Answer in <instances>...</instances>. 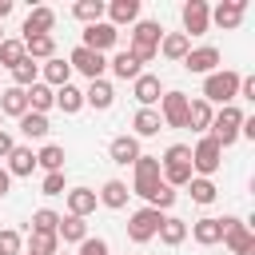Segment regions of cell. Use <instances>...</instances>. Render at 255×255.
Here are the masks:
<instances>
[{
    "label": "cell",
    "instance_id": "cell-1",
    "mask_svg": "<svg viewBox=\"0 0 255 255\" xmlns=\"http://www.w3.org/2000/svg\"><path fill=\"white\" fill-rule=\"evenodd\" d=\"M159 175H163V183L167 187H187L191 183V147L187 143H171L167 151H163V159H159Z\"/></svg>",
    "mask_w": 255,
    "mask_h": 255
},
{
    "label": "cell",
    "instance_id": "cell-2",
    "mask_svg": "<svg viewBox=\"0 0 255 255\" xmlns=\"http://www.w3.org/2000/svg\"><path fill=\"white\" fill-rule=\"evenodd\" d=\"M239 96V72H231V68H219V72H211V76H203V96L199 100H207V104H231Z\"/></svg>",
    "mask_w": 255,
    "mask_h": 255
},
{
    "label": "cell",
    "instance_id": "cell-3",
    "mask_svg": "<svg viewBox=\"0 0 255 255\" xmlns=\"http://www.w3.org/2000/svg\"><path fill=\"white\" fill-rule=\"evenodd\" d=\"M159 40H163V28H159L155 20H135V28H131V48H128V52H131L139 64H147V60H155Z\"/></svg>",
    "mask_w": 255,
    "mask_h": 255
},
{
    "label": "cell",
    "instance_id": "cell-4",
    "mask_svg": "<svg viewBox=\"0 0 255 255\" xmlns=\"http://www.w3.org/2000/svg\"><path fill=\"white\" fill-rule=\"evenodd\" d=\"M239 128H243V112H239L235 104H227L223 112H215V116H211V128H207V135H211L219 147H231V143L239 139Z\"/></svg>",
    "mask_w": 255,
    "mask_h": 255
},
{
    "label": "cell",
    "instance_id": "cell-5",
    "mask_svg": "<svg viewBox=\"0 0 255 255\" xmlns=\"http://www.w3.org/2000/svg\"><path fill=\"white\" fill-rule=\"evenodd\" d=\"M219 163H223V147H219L211 135H203V139L191 147V171L203 175V179H211V175L219 171Z\"/></svg>",
    "mask_w": 255,
    "mask_h": 255
},
{
    "label": "cell",
    "instance_id": "cell-6",
    "mask_svg": "<svg viewBox=\"0 0 255 255\" xmlns=\"http://www.w3.org/2000/svg\"><path fill=\"white\" fill-rule=\"evenodd\" d=\"M131 167H135V183H131V191L143 195V199H151L155 187L163 183V175H159V155H139Z\"/></svg>",
    "mask_w": 255,
    "mask_h": 255
},
{
    "label": "cell",
    "instance_id": "cell-7",
    "mask_svg": "<svg viewBox=\"0 0 255 255\" xmlns=\"http://www.w3.org/2000/svg\"><path fill=\"white\" fill-rule=\"evenodd\" d=\"M223 243H227L231 255H255V235H251V227H247L243 219H235V215H223Z\"/></svg>",
    "mask_w": 255,
    "mask_h": 255
},
{
    "label": "cell",
    "instance_id": "cell-8",
    "mask_svg": "<svg viewBox=\"0 0 255 255\" xmlns=\"http://www.w3.org/2000/svg\"><path fill=\"white\" fill-rule=\"evenodd\" d=\"M159 223H163V211L139 207V211H131V219H128V239H131V243H147V239H155Z\"/></svg>",
    "mask_w": 255,
    "mask_h": 255
},
{
    "label": "cell",
    "instance_id": "cell-9",
    "mask_svg": "<svg viewBox=\"0 0 255 255\" xmlns=\"http://www.w3.org/2000/svg\"><path fill=\"white\" fill-rule=\"evenodd\" d=\"M187 100L183 92H163L159 96V120L163 128H187Z\"/></svg>",
    "mask_w": 255,
    "mask_h": 255
},
{
    "label": "cell",
    "instance_id": "cell-10",
    "mask_svg": "<svg viewBox=\"0 0 255 255\" xmlns=\"http://www.w3.org/2000/svg\"><path fill=\"white\" fill-rule=\"evenodd\" d=\"M183 36L191 40V36H203L207 28H211V8H207V0H187L183 4Z\"/></svg>",
    "mask_w": 255,
    "mask_h": 255
},
{
    "label": "cell",
    "instance_id": "cell-11",
    "mask_svg": "<svg viewBox=\"0 0 255 255\" xmlns=\"http://www.w3.org/2000/svg\"><path fill=\"white\" fill-rule=\"evenodd\" d=\"M116 40H120V28H112L108 20H100V24H88V28H84V44H80V48L104 56L108 48H116Z\"/></svg>",
    "mask_w": 255,
    "mask_h": 255
},
{
    "label": "cell",
    "instance_id": "cell-12",
    "mask_svg": "<svg viewBox=\"0 0 255 255\" xmlns=\"http://www.w3.org/2000/svg\"><path fill=\"white\" fill-rule=\"evenodd\" d=\"M183 68L195 72V76H211V72H219V48H211V44L191 48V52L183 56Z\"/></svg>",
    "mask_w": 255,
    "mask_h": 255
},
{
    "label": "cell",
    "instance_id": "cell-13",
    "mask_svg": "<svg viewBox=\"0 0 255 255\" xmlns=\"http://www.w3.org/2000/svg\"><path fill=\"white\" fill-rule=\"evenodd\" d=\"M68 68H76V72H84L88 80H104V72H108V60H104L100 52H88V48H76V52L68 56Z\"/></svg>",
    "mask_w": 255,
    "mask_h": 255
},
{
    "label": "cell",
    "instance_id": "cell-14",
    "mask_svg": "<svg viewBox=\"0 0 255 255\" xmlns=\"http://www.w3.org/2000/svg\"><path fill=\"white\" fill-rule=\"evenodd\" d=\"M52 28H56V12L48 4H40V8H32L24 16V40L28 36H52Z\"/></svg>",
    "mask_w": 255,
    "mask_h": 255
},
{
    "label": "cell",
    "instance_id": "cell-15",
    "mask_svg": "<svg viewBox=\"0 0 255 255\" xmlns=\"http://www.w3.org/2000/svg\"><path fill=\"white\" fill-rule=\"evenodd\" d=\"M131 96L139 100V108H151V104H159V96H163V84H159V76H135L131 80Z\"/></svg>",
    "mask_w": 255,
    "mask_h": 255
},
{
    "label": "cell",
    "instance_id": "cell-16",
    "mask_svg": "<svg viewBox=\"0 0 255 255\" xmlns=\"http://www.w3.org/2000/svg\"><path fill=\"white\" fill-rule=\"evenodd\" d=\"M108 155H112V163L128 167V163H135L143 151H139V139H135V135H116V139L108 143Z\"/></svg>",
    "mask_w": 255,
    "mask_h": 255
},
{
    "label": "cell",
    "instance_id": "cell-17",
    "mask_svg": "<svg viewBox=\"0 0 255 255\" xmlns=\"http://www.w3.org/2000/svg\"><path fill=\"white\" fill-rule=\"evenodd\" d=\"M191 235H195V243H199V247H215V243H223V219L203 215V219H195V223H191Z\"/></svg>",
    "mask_w": 255,
    "mask_h": 255
},
{
    "label": "cell",
    "instance_id": "cell-18",
    "mask_svg": "<svg viewBox=\"0 0 255 255\" xmlns=\"http://www.w3.org/2000/svg\"><path fill=\"white\" fill-rule=\"evenodd\" d=\"M243 12H247V4H243V0H223L219 8H211V24H219L223 32H231V28H239Z\"/></svg>",
    "mask_w": 255,
    "mask_h": 255
},
{
    "label": "cell",
    "instance_id": "cell-19",
    "mask_svg": "<svg viewBox=\"0 0 255 255\" xmlns=\"http://www.w3.org/2000/svg\"><path fill=\"white\" fill-rule=\"evenodd\" d=\"M68 195V215H76V219H88L92 211H96V191L92 187H72V191H64Z\"/></svg>",
    "mask_w": 255,
    "mask_h": 255
},
{
    "label": "cell",
    "instance_id": "cell-20",
    "mask_svg": "<svg viewBox=\"0 0 255 255\" xmlns=\"http://www.w3.org/2000/svg\"><path fill=\"white\" fill-rule=\"evenodd\" d=\"M40 84H48V88H64V84H72V68H68V60H60V56H52V60H44L40 64Z\"/></svg>",
    "mask_w": 255,
    "mask_h": 255
},
{
    "label": "cell",
    "instance_id": "cell-21",
    "mask_svg": "<svg viewBox=\"0 0 255 255\" xmlns=\"http://www.w3.org/2000/svg\"><path fill=\"white\" fill-rule=\"evenodd\" d=\"M24 96H28V112H36V116H44L48 108H56V88H48V84H32V88H24Z\"/></svg>",
    "mask_w": 255,
    "mask_h": 255
},
{
    "label": "cell",
    "instance_id": "cell-22",
    "mask_svg": "<svg viewBox=\"0 0 255 255\" xmlns=\"http://www.w3.org/2000/svg\"><path fill=\"white\" fill-rule=\"evenodd\" d=\"M128 195H131V191H128V183H124V179H108V183L96 191V199H100L104 207H112V211L128 207Z\"/></svg>",
    "mask_w": 255,
    "mask_h": 255
},
{
    "label": "cell",
    "instance_id": "cell-23",
    "mask_svg": "<svg viewBox=\"0 0 255 255\" xmlns=\"http://www.w3.org/2000/svg\"><path fill=\"white\" fill-rule=\"evenodd\" d=\"M104 12L112 16V20H108L112 28H120V24H135V20H139V0H112Z\"/></svg>",
    "mask_w": 255,
    "mask_h": 255
},
{
    "label": "cell",
    "instance_id": "cell-24",
    "mask_svg": "<svg viewBox=\"0 0 255 255\" xmlns=\"http://www.w3.org/2000/svg\"><path fill=\"white\" fill-rule=\"evenodd\" d=\"M84 104H92L96 112H108V108L116 104L112 84H108V80H92V84H88V92H84Z\"/></svg>",
    "mask_w": 255,
    "mask_h": 255
},
{
    "label": "cell",
    "instance_id": "cell-25",
    "mask_svg": "<svg viewBox=\"0 0 255 255\" xmlns=\"http://www.w3.org/2000/svg\"><path fill=\"white\" fill-rule=\"evenodd\" d=\"M108 68H112V76H120V80H135V76H143V64H139L131 52H116V56L108 60Z\"/></svg>",
    "mask_w": 255,
    "mask_h": 255
},
{
    "label": "cell",
    "instance_id": "cell-26",
    "mask_svg": "<svg viewBox=\"0 0 255 255\" xmlns=\"http://www.w3.org/2000/svg\"><path fill=\"white\" fill-rule=\"evenodd\" d=\"M20 44H24V56L28 60H52L56 56V36H28Z\"/></svg>",
    "mask_w": 255,
    "mask_h": 255
},
{
    "label": "cell",
    "instance_id": "cell-27",
    "mask_svg": "<svg viewBox=\"0 0 255 255\" xmlns=\"http://www.w3.org/2000/svg\"><path fill=\"white\" fill-rule=\"evenodd\" d=\"M211 116H215V112H211L207 100H187V128H191V131H207V128H211Z\"/></svg>",
    "mask_w": 255,
    "mask_h": 255
},
{
    "label": "cell",
    "instance_id": "cell-28",
    "mask_svg": "<svg viewBox=\"0 0 255 255\" xmlns=\"http://www.w3.org/2000/svg\"><path fill=\"white\" fill-rule=\"evenodd\" d=\"M131 128H135V135H143V139H147V135H159V131H163V120H159V112H155V108H139V112H135V120H131Z\"/></svg>",
    "mask_w": 255,
    "mask_h": 255
},
{
    "label": "cell",
    "instance_id": "cell-29",
    "mask_svg": "<svg viewBox=\"0 0 255 255\" xmlns=\"http://www.w3.org/2000/svg\"><path fill=\"white\" fill-rule=\"evenodd\" d=\"M32 167H36V151L16 143L12 155H8V167H4V171H8V175H32Z\"/></svg>",
    "mask_w": 255,
    "mask_h": 255
},
{
    "label": "cell",
    "instance_id": "cell-30",
    "mask_svg": "<svg viewBox=\"0 0 255 255\" xmlns=\"http://www.w3.org/2000/svg\"><path fill=\"white\" fill-rule=\"evenodd\" d=\"M56 239H64V243H84V239H88V223L76 219V215H60Z\"/></svg>",
    "mask_w": 255,
    "mask_h": 255
},
{
    "label": "cell",
    "instance_id": "cell-31",
    "mask_svg": "<svg viewBox=\"0 0 255 255\" xmlns=\"http://www.w3.org/2000/svg\"><path fill=\"white\" fill-rule=\"evenodd\" d=\"M28 112V96H24V88H4L0 92V116H24Z\"/></svg>",
    "mask_w": 255,
    "mask_h": 255
},
{
    "label": "cell",
    "instance_id": "cell-32",
    "mask_svg": "<svg viewBox=\"0 0 255 255\" xmlns=\"http://www.w3.org/2000/svg\"><path fill=\"white\" fill-rule=\"evenodd\" d=\"M56 108H60L64 116H76V112L84 108V92H80L76 84H64V88H56Z\"/></svg>",
    "mask_w": 255,
    "mask_h": 255
},
{
    "label": "cell",
    "instance_id": "cell-33",
    "mask_svg": "<svg viewBox=\"0 0 255 255\" xmlns=\"http://www.w3.org/2000/svg\"><path fill=\"white\" fill-rule=\"evenodd\" d=\"M167 247H179L183 239H187V223L183 219H175V215H163V223H159V231H155Z\"/></svg>",
    "mask_w": 255,
    "mask_h": 255
},
{
    "label": "cell",
    "instance_id": "cell-34",
    "mask_svg": "<svg viewBox=\"0 0 255 255\" xmlns=\"http://www.w3.org/2000/svg\"><path fill=\"white\" fill-rule=\"evenodd\" d=\"M159 52H163L167 60H183V56L191 52V40H187L183 32H167V36L159 40Z\"/></svg>",
    "mask_w": 255,
    "mask_h": 255
},
{
    "label": "cell",
    "instance_id": "cell-35",
    "mask_svg": "<svg viewBox=\"0 0 255 255\" xmlns=\"http://www.w3.org/2000/svg\"><path fill=\"white\" fill-rule=\"evenodd\" d=\"M36 80H40V64L24 56V60H20V64L12 68V88H32Z\"/></svg>",
    "mask_w": 255,
    "mask_h": 255
},
{
    "label": "cell",
    "instance_id": "cell-36",
    "mask_svg": "<svg viewBox=\"0 0 255 255\" xmlns=\"http://www.w3.org/2000/svg\"><path fill=\"white\" fill-rule=\"evenodd\" d=\"M36 167H44V171H64V147H60V143H44V147L36 151Z\"/></svg>",
    "mask_w": 255,
    "mask_h": 255
},
{
    "label": "cell",
    "instance_id": "cell-37",
    "mask_svg": "<svg viewBox=\"0 0 255 255\" xmlns=\"http://www.w3.org/2000/svg\"><path fill=\"white\" fill-rule=\"evenodd\" d=\"M24 255H60V239L56 235H44V231H32Z\"/></svg>",
    "mask_w": 255,
    "mask_h": 255
},
{
    "label": "cell",
    "instance_id": "cell-38",
    "mask_svg": "<svg viewBox=\"0 0 255 255\" xmlns=\"http://www.w3.org/2000/svg\"><path fill=\"white\" fill-rule=\"evenodd\" d=\"M104 0H76L72 4V16L76 20H84V24H100V16H104Z\"/></svg>",
    "mask_w": 255,
    "mask_h": 255
},
{
    "label": "cell",
    "instance_id": "cell-39",
    "mask_svg": "<svg viewBox=\"0 0 255 255\" xmlns=\"http://www.w3.org/2000/svg\"><path fill=\"white\" fill-rule=\"evenodd\" d=\"M20 131H24L28 139H44V135H48V116L24 112V116H20Z\"/></svg>",
    "mask_w": 255,
    "mask_h": 255
},
{
    "label": "cell",
    "instance_id": "cell-40",
    "mask_svg": "<svg viewBox=\"0 0 255 255\" xmlns=\"http://www.w3.org/2000/svg\"><path fill=\"white\" fill-rule=\"evenodd\" d=\"M187 187H191V199H195V203H203V207H207V203H215V195H219V187H215L211 179H203V175H191V183H187Z\"/></svg>",
    "mask_w": 255,
    "mask_h": 255
},
{
    "label": "cell",
    "instance_id": "cell-41",
    "mask_svg": "<svg viewBox=\"0 0 255 255\" xmlns=\"http://www.w3.org/2000/svg\"><path fill=\"white\" fill-rule=\"evenodd\" d=\"M56 227H60V215H56L52 207H40V211H32V231L56 235Z\"/></svg>",
    "mask_w": 255,
    "mask_h": 255
},
{
    "label": "cell",
    "instance_id": "cell-42",
    "mask_svg": "<svg viewBox=\"0 0 255 255\" xmlns=\"http://www.w3.org/2000/svg\"><path fill=\"white\" fill-rule=\"evenodd\" d=\"M20 60H24V44H20V40H0V64L12 72Z\"/></svg>",
    "mask_w": 255,
    "mask_h": 255
},
{
    "label": "cell",
    "instance_id": "cell-43",
    "mask_svg": "<svg viewBox=\"0 0 255 255\" xmlns=\"http://www.w3.org/2000/svg\"><path fill=\"white\" fill-rule=\"evenodd\" d=\"M171 203H175V187H167V183H159V187H155V195L147 199V207H155V211H167Z\"/></svg>",
    "mask_w": 255,
    "mask_h": 255
},
{
    "label": "cell",
    "instance_id": "cell-44",
    "mask_svg": "<svg viewBox=\"0 0 255 255\" xmlns=\"http://www.w3.org/2000/svg\"><path fill=\"white\" fill-rule=\"evenodd\" d=\"M20 247H24V239H20V231H12V227H4V231H0V255H20Z\"/></svg>",
    "mask_w": 255,
    "mask_h": 255
},
{
    "label": "cell",
    "instance_id": "cell-45",
    "mask_svg": "<svg viewBox=\"0 0 255 255\" xmlns=\"http://www.w3.org/2000/svg\"><path fill=\"white\" fill-rule=\"evenodd\" d=\"M40 191L44 195H64V171H48L44 183H40Z\"/></svg>",
    "mask_w": 255,
    "mask_h": 255
},
{
    "label": "cell",
    "instance_id": "cell-46",
    "mask_svg": "<svg viewBox=\"0 0 255 255\" xmlns=\"http://www.w3.org/2000/svg\"><path fill=\"white\" fill-rule=\"evenodd\" d=\"M80 255H108V243H104V239H92V235H88V239L80 243Z\"/></svg>",
    "mask_w": 255,
    "mask_h": 255
},
{
    "label": "cell",
    "instance_id": "cell-47",
    "mask_svg": "<svg viewBox=\"0 0 255 255\" xmlns=\"http://www.w3.org/2000/svg\"><path fill=\"white\" fill-rule=\"evenodd\" d=\"M12 147H16V139H12L8 131H0V159H8V155H12Z\"/></svg>",
    "mask_w": 255,
    "mask_h": 255
},
{
    "label": "cell",
    "instance_id": "cell-48",
    "mask_svg": "<svg viewBox=\"0 0 255 255\" xmlns=\"http://www.w3.org/2000/svg\"><path fill=\"white\" fill-rule=\"evenodd\" d=\"M8 187H12V175H8V171H4V167H0V199H4V195H8Z\"/></svg>",
    "mask_w": 255,
    "mask_h": 255
},
{
    "label": "cell",
    "instance_id": "cell-49",
    "mask_svg": "<svg viewBox=\"0 0 255 255\" xmlns=\"http://www.w3.org/2000/svg\"><path fill=\"white\" fill-rule=\"evenodd\" d=\"M8 12H12V0H0V20H4Z\"/></svg>",
    "mask_w": 255,
    "mask_h": 255
},
{
    "label": "cell",
    "instance_id": "cell-50",
    "mask_svg": "<svg viewBox=\"0 0 255 255\" xmlns=\"http://www.w3.org/2000/svg\"><path fill=\"white\" fill-rule=\"evenodd\" d=\"M0 40H4V32H0Z\"/></svg>",
    "mask_w": 255,
    "mask_h": 255
},
{
    "label": "cell",
    "instance_id": "cell-51",
    "mask_svg": "<svg viewBox=\"0 0 255 255\" xmlns=\"http://www.w3.org/2000/svg\"><path fill=\"white\" fill-rule=\"evenodd\" d=\"M0 124H4V116H0Z\"/></svg>",
    "mask_w": 255,
    "mask_h": 255
}]
</instances>
